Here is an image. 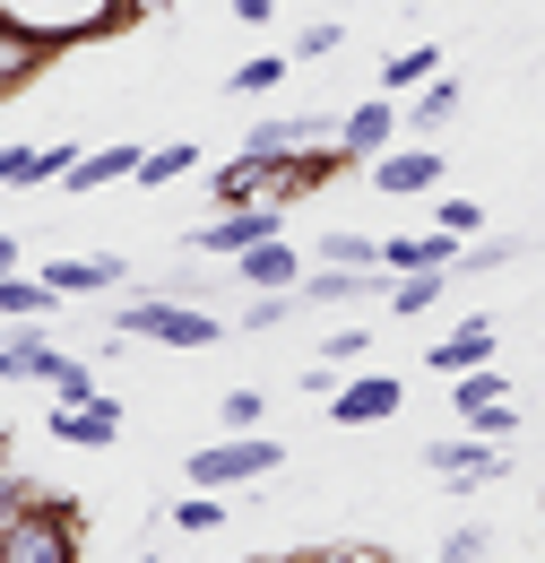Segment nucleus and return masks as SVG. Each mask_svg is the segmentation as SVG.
<instances>
[{
	"label": "nucleus",
	"instance_id": "obj_1",
	"mask_svg": "<svg viewBox=\"0 0 545 563\" xmlns=\"http://www.w3.org/2000/svg\"><path fill=\"white\" fill-rule=\"evenodd\" d=\"M113 330H122V339H147V347H216V339H225V321H216L208 303H174V295L113 303Z\"/></svg>",
	"mask_w": 545,
	"mask_h": 563
},
{
	"label": "nucleus",
	"instance_id": "obj_2",
	"mask_svg": "<svg viewBox=\"0 0 545 563\" xmlns=\"http://www.w3.org/2000/svg\"><path fill=\"white\" fill-rule=\"evenodd\" d=\"M78 555H87V529L62 494H35L0 538V563H78Z\"/></svg>",
	"mask_w": 545,
	"mask_h": 563
},
{
	"label": "nucleus",
	"instance_id": "obj_3",
	"mask_svg": "<svg viewBox=\"0 0 545 563\" xmlns=\"http://www.w3.org/2000/svg\"><path fill=\"white\" fill-rule=\"evenodd\" d=\"M122 9H131V0H0V18H9V26H26V35H44V44L104 35Z\"/></svg>",
	"mask_w": 545,
	"mask_h": 563
},
{
	"label": "nucleus",
	"instance_id": "obj_4",
	"mask_svg": "<svg viewBox=\"0 0 545 563\" xmlns=\"http://www.w3.org/2000/svg\"><path fill=\"white\" fill-rule=\"evenodd\" d=\"M277 468H286V451H277L269 433H225V442L191 451V486H260Z\"/></svg>",
	"mask_w": 545,
	"mask_h": 563
},
{
	"label": "nucleus",
	"instance_id": "obj_5",
	"mask_svg": "<svg viewBox=\"0 0 545 563\" xmlns=\"http://www.w3.org/2000/svg\"><path fill=\"white\" fill-rule=\"evenodd\" d=\"M277 234H286V209H277V200H243V209L208 217L200 234H191V252H200V261H243L252 243H277Z\"/></svg>",
	"mask_w": 545,
	"mask_h": 563
},
{
	"label": "nucleus",
	"instance_id": "obj_6",
	"mask_svg": "<svg viewBox=\"0 0 545 563\" xmlns=\"http://www.w3.org/2000/svg\"><path fill=\"white\" fill-rule=\"evenodd\" d=\"M122 417H131V408H122V399H104V390H96V399H53L44 433L69 442V451H113V442H122Z\"/></svg>",
	"mask_w": 545,
	"mask_h": 563
},
{
	"label": "nucleus",
	"instance_id": "obj_7",
	"mask_svg": "<svg viewBox=\"0 0 545 563\" xmlns=\"http://www.w3.org/2000/svg\"><path fill=\"white\" fill-rule=\"evenodd\" d=\"M399 131H408V113L390 104V96H364V104H346V122H338V165H372L381 147H399Z\"/></svg>",
	"mask_w": 545,
	"mask_h": 563
},
{
	"label": "nucleus",
	"instance_id": "obj_8",
	"mask_svg": "<svg viewBox=\"0 0 545 563\" xmlns=\"http://www.w3.org/2000/svg\"><path fill=\"white\" fill-rule=\"evenodd\" d=\"M424 468H433V477H451V494H477V486H493L511 460H502V442H485V433H451V442H433V451H424Z\"/></svg>",
	"mask_w": 545,
	"mask_h": 563
},
{
	"label": "nucleus",
	"instance_id": "obj_9",
	"mask_svg": "<svg viewBox=\"0 0 545 563\" xmlns=\"http://www.w3.org/2000/svg\"><path fill=\"white\" fill-rule=\"evenodd\" d=\"M122 278H131V261H122V252H53V261H44V286H53L62 303H87V295H113Z\"/></svg>",
	"mask_w": 545,
	"mask_h": 563
},
{
	"label": "nucleus",
	"instance_id": "obj_10",
	"mask_svg": "<svg viewBox=\"0 0 545 563\" xmlns=\"http://www.w3.org/2000/svg\"><path fill=\"white\" fill-rule=\"evenodd\" d=\"M408 408V382L399 373H355V382H338L330 390V424H381Z\"/></svg>",
	"mask_w": 545,
	"mask_h": 563
},
{
	"label": "nucleus",
	"instance_id": "obj_11",
	"mask_svg": "<svg viewBox=\"0 0 545 563\" xmlns=\"http://www.w3.org/2000/svg\"><path fill=\"white\" fill-rule=\"evenodd\" d=\"M330 140H338V122H321V113H269V122L243 131V147H252V156H277V165H286V156H312V147H330Z\"/></svg>",
	"mask_w": 545,
	"mask_h": 563
},
{
	"label": "nucleus",
	"instance_id": "obj_12",
	"mask_svg": "<svg viewBox=\"0 0 545 563\" xmlns=\"http://www.w3.org/2000/svg\"><path fill=\"white\" fill-rule=\"evenodd\" d=\"M234 278L252 286V295H294V286H303V252H294L286 234H277V243H252V252L234 261Z\"/></svg>",
	"mask_w": 545,
	"mask_h": 563
},
{
	"label": "nucleus",
	"instance_id": "obj_13",
	"mask_svg": "<svg viewBox=\"0 0 545 563\" xmlns=\"http://www.w3.org/2000/svg\"><path fill=\"white\" fill-rule=\"evenodd\" d=\"M372 183H381L390 200L433 191V183H442V147H381V156H372Z\"/></svg>",
	"mask_w": 545,
	"mask_h": 563
},
{
	"label": "nucleus",
	"instance_id": "obj_14",
	"mask_svg": "<svg viewBox=\"0 0 545 563\" xmlns=\"http://www.w3.org/2000/svg\"><path fill=\"white\" fill-rule=\"evenodd\" d=\"M294 295H303V312H338V303H364V295H390V278L381 269H321V278L303 269Z\"/></svg>",
	"mask_w": 545,
	"mask_h": 563
},
{
	"label": "nucleus",
	"instance_id": "obj_15",
	"mask_svg": "<svg viewBox=\"0 0 545 563\" xmlns=\"http://www.w3.org/2000/svg\"><path fill=\"white\" fill-rule=\"evenodd\" d=\"M138 156H147V147H138V140L87 147V156L69 165V183H62V191H78V200H87V191H104V183H138Z\"/></svg>",
	"mask_w": 545,
	"mask_h": 563
},
{
	"label": "nucleus",
	"instance_id": "obj_16",
	"mask_svg": "<svg viewBox=\"0 0 545 563\" xmlns=\"http://www.w3.org/2000/svg\"><path fill=\"white\" fill-rule=\"evenodd\" d=\"M459 252H468V243L442 234V225H433V234H390V243H381V269H399V278H408V269H459Z\"/></svg>",
	"mask_w": 545,
	"mask_h": 563
},
{
	"label": "nucleus",
	"instance_id": "obj_17",
	"mask_svg": "<svg viewBox=\"0 0 545 563\" xmlns=\"http://www.w3.org/2000/svg\"><path fill=\"white\" fill-rule=\"evenodd\" d=\"M424 364H433V373H451V382H459V373H477V364H493V321H485V312H468V321H459L442 347L424 355Z\"/></svg>",
	"mask_w": 545,
	"mask_h": 563
},
{
	"label": "nucleus",
	"instance_id": "obj_18",
	"mask_svg": "<svg viewBox=\"0 0 545 563\" xmlns=\"http://www.w3.org/2000/svg\"><path fill=\"white\" fill-rule=\"evenodd\" d=\"M433 78H442V53H433V44H408V53H390V62L372 70V96H390V104H399V96L433 87Z\"/></svg>",
	"mask_w": 545,
	"mask_h": 563
},
{
	"label": "nucleus",
	"instance_id": "obj_19",
	"mask_svg": "<svg viewBox=\"0 0 545 563\" xmlns=\"http://www.w3.org/2000/svg\"><path fill=\"white\" fill-rule=\"evenodd\" d=\"M44 62H53V44H44V35H26V26H9V18H0V96H18V87H26V78L44 70Z\"/></svg>",
	"mask_w": 545,
	"mask_h": 563
},
{
	"label": "nucleus",
	"instance_id": "obj_20",
	"mask_svg": "<svg viewBox=\"0 0 545 563\" xmlns=\"http://www.w3.org/2000/svg\"><path fill=\"white\" fill-rule=\"evenodd\" d=\"M269 183H277V156H234V165H216V200L225 209H243V200H269Z\"/></svg>",
	"mask_w": 545,
	"mask_h": 563
},
{
	"label": "nucleus",
	"instance_id": "obj_21",
	"mask_svg": "<svg viewBox=\"0 0 545 563\" xmlns=\"http://www.w3.org/2000/svg\"><path fill=\"white\" fill-rule=\"evenodd\" d=\"M451 122H459V78L415 87V104H408V131H415V140H433V131H451Z\"/></svg>",
	"mask_w": 545,
	"mask_h": 563
},
{
	"label": "nucleus",
	"instance_id": "obj_22",
	"mask_svg": "<svg viewBox=\"0 0 545 563\" xmlns=\"http://www.w3.org/2000/svg\"><path fill=\"white\" fill-rule=\"evenodd\" d=\"M442 295H451V269H408V278H390V312L415 321V312H433Z\"/></svg>",
	"mask_w": 545,
	"mask_h": 563
},
{
	"label": "nucleus",
	"instance_id": "obj_23",
	"mask_svg": "<svg viewBox=\"0 0 545 563\" xmlns=\"http://www.w3.org/2000/svg\"><path fill=\"white\" fill-rule=\"evenodd\" d=\"M511 399V382L493 373V364H477V373H459V390H451V417L468 424V417H485V408H502Z\"/></svg>",
	"mask_w": 545,
	"mask_h": 563
},
{
	"label": "nucleus",
	"instance_id": "obj_24",
	"mask_svg": "<svg viewBox=\"0 0 545 563\" xmlns=\"http://www.w3.org/2000/svg\"><path fill=\"white\" fill-rule=\"evenodd\" d=\"M294 70V53H252V62H234L225 70V96H277V78Z\"/></svg>",
	"mask_w": 545,
	"mask_h": 563
},
{
	"label": "nucleus",
	"instance_id": "obj_25",
	"mask_svg": "<svg viewBox=\"0 0 545 563\" xmlns=\"http://www.w3.org/2000/svg\"><path fill=\"white\" fill-rule=\"evenodd\" d=\"M53 303H62V295H53L44 278H18V269L0 278V321H44Z\"/></svg>",
	"mask_w": 545,
	"mask_h": 563
},
{
	"label": "nucleus",
	"instance_id": "obj_26",
	"mask_svg": "<svg viewBox=\"0 0 545 563\" xmlns=\"http://www.w3.org/2000/svg\"><path fill=\"white\" fill-rule=\"evenodd\" d=\"M191 165H200V140H165V147H147V156H138V183L156 191V183H182Z\"/></svg>",
	"mask_w": 545,
	"mask_h": 563
},
{
	"label": "nucleus",
	"instance_id": "obj_27",
	"mask_svg": "<svg viewBox=\"0 0 545 563\" xmlns=\"http://www.w3.org/2000/svg\"><path fill=\"white\" fill-rule=\"evenodd\" d=\"M321 269H381V243H372V234H338V225H330V234H321Z\"/></svg>",
	"mask_w": 545,
	"mask_h": 563
},
{
	"label": "nucleus",
	"instance_id": "obj_28",
	"mask_svg": "<svg viewBox=\"0 0 545 563\" xmlns=\"http://www.w3.org/2000/svg\"><path fill=\"white\" fill-rule=\"evenodd\" d=\"M294 312H303V295H252V303H243V330H252V339H269V330H286Z\"/></svg>",
	"mask_w": 545,
	"mask_h": 563
},
{
	"label": "nucleus",
	"instance_id": "obj_29",
	"mask_svg": "<svg viewBox=\"0 0 545 563\" xmlns=\"http://www.w3.org/2000/svg\"><path fill=\"white\" fill-rule=\"evenodd\" d=\"M260 417H269L260 390H225V399H216V424H225V433H260Z\"/></svg>",
	"mask_w": 545,
	"mask_h": 563
},
{
	"label": "nucleus",
	"instance_id": "obj_30",
	"mask_svg": "<svg viewBox=\"0 0 545 563\" xmlns=\"http://www.w3.org/2000/svg\"><path fill=\"white\" fill-rule=\"evenodd\" d=\"M174 529H182V538H208V529H225V503H216V494H182V503H174Z\"/></svg>",
	"mask_w": 545,
	"mask_h": 563
},
{
	"label": "nucleus",
	"instance_id": "obj_31",
	"mask_svg": "<svg viewBox=\"0 0 545 563\" xmlns=\"http://www.w3.org/2000/svg\"><path fill=\"white\" fill-rule=\"evenodd\" d=\"M87 147L78 140H53V147H35V165H26V183H69V165H78Z\"/></svg>",
	"mask_w": 545,
	"mask_h": 563
},
{
	"label": "nucleus",
	"instance_id": "obj_32",
	"mask_svg": "<svg viewBox=\"0 0 545 563\" xmlns=\"http://www.w3.org/2000/svg\"><path fill=\"white\" fill-rule=\"evenodd\" d=\"M485 555H493V529H485V520H468V529L442 538V563H485Z\"/></svg>",
	"mask_w": 545,
	"mask_h": 563
},
{
	"label": "nucleus",
	"instance_id": "obj_33",
	"mask_svg": "<svg viewBox=\"0 0 545 563\" xmlns=\"http://www.w3.org/2000/svg\"><path fill=\"white\" fill-rule=\"evenodd\" d=\"M338 44H346V26H338V18H312V26L294 35V62H330Z\"/></svg>",
	"mask_w": 545,
	"mask_h": 563
},
{
	"label": "nucleus",
	"instance_id": "obj_34",
	"mask_svg": "<svg viewBox=\"0 0 545 563\" xmlns=\"http://www.w3.org/2000/svg\"><path fill=\"white\" fill-rule=\"evenodd\" d=\"M502 261H520V243H502V234H493V243H468V252H459V269H451V278H477V269H502Z\"/></svg>",
	"mask_w": 545,
	"mask_h": 563
},
{
	"label": "nucleus",
	"instance_id": "obj_35",
	"mask_svg": "<svg viewBox=\"0 0 545 563\" xmlns=\"http://www.w3.org/2000/svg\"><path fill=\"white\" fill-rule=\"evenodd\" d=\"M433 217H442V234H459V243H477V225H485L477 200H433Z\"/></svg>",
	"mask_w": 545,
	"mask_h": 563
},
{
	"label": "nucleus",
	"instance_id": "obj_36",
	"mask_svg": "<svg viewBox=\"0 0 545 563\" xmlns=\"http://www.w3.org/2000/svg\"><path fill=\"white\" fill-rule=\"evenodd\" d=\"M364 347H372V339H364L355 321H338V330L321 339V364H364Z\"/></svg>",
	"mask_w": 545,
	"mask_h": 563
},
{
	"label": "nucleus",
	"instance_id": "obj_37",
	"mask_svg": "<svg viewBox=\"0 0 545 563\" xmlns=\"http://www.w3.org/2000/svg\"><path fill=\"white\" fill-rule=\"evenodd\" d=\"M35 503V477H18V468H0V538H9V520Z\"/></svg>",
	"mask_w": 545,
	"mask_h": 563
},
{
	"label": "nucleus",
	"instance_id": "obj_38",
	"mask_svg": "<svg viewBox=\"0 0 545 563\" xmlns=\"http://www.w3.org/2000/svg\"><path fill=\"white\" fill-rule=\"evenodd\" d=\"M468 433H485V442H511V433H520V408L502 399V408H485V417H468Z\"/></svg>",
	"mask_w": 545,
	"mask_h": 563
},
{
	"label": "nucleus",
	"instance_id": "obj_39",
	"mask_svg": "<svg viewBox=\"0 0 545 563\" xmlns=\"http://www.w3.org/2000/svg\"><path fill=\"white\" fill-rule=\"evenodd\" d=\"M26 165H35V147H26V140L0 147V191H9V183H26Z\"/></svg>",
	"mask_w": 545,
	"mask_h": 563
},
{
	"label": "nucleus",
	"instance_id": "obj_40",
	"mask_svg": "<svg viewBox=\"0 0 545 563\" xmlns=\"http://www.w3.org/2000/svg\"><path fill=\"white\" fill-rule=\"evenodd\" d=\"M303 390H312V399H330V390H338V364H321V355H312V364H303Z\"/></svg>",
	"mask_w": 545,
	"mask_h": 563
},
{
	"label": "nucleus",
	"instance_id": "obj_41",
	"mask_svg": "<svg viewBox=\"0 0 545 563\" xmlns=\"http://www.w3.org/2000/svg\"><path fill=\"white\" fill-rule=\"evenodd\" d=\"M225 9H234L243 26H269V18H277V0H225Z\"/></svg>",
	"mask_w": 545,
	"mask_h": 563
},
{
	"label": "nucleus",
	"instance_id": "obj_42",
	"mask_svg": "<svg viewBox=\"0 0 545 563\" xmlns=\"http://www.w3.org/2000/svg\"><path fill=\"white\" fill-rule=\"evenodd\" d=\"M0 382H18V347L9 339H0Z\"/></svg>",
	"mask_w": 545,
	"mask_h": 563
},
{
	"label": "nucleus",
	"instance_id": "obj_43",
	"mask_svg": "<svg viewBox=\"0 0 545 563\" xmlns=\"http://www.w3.org/2000/svg\"><path fill=\"white\" fill-rule=\"evenodd\" d=\"M9 269H18V243H9V234H0V278H9Z\"/></svg>",
	"mask_w": 545,
	"mask_h": 563
}]
</instances>
